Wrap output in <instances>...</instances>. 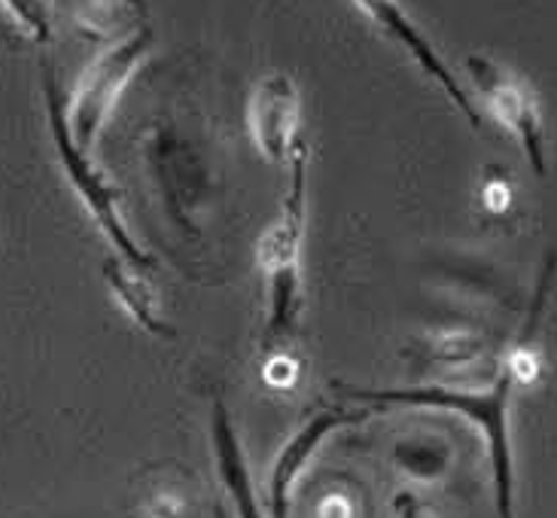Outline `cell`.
<instances>
[{"label":"cell","mask_w":557,"mask_h":518,"mask_svg":"<svg viewBox=\"0 0 557 518\" xmlns=\"http://www.w3.org/2000/svg\"><path fill=\"white\" fill-rule=\"evenodd\" d=\"M518 381L509 369H499L497 379L484 387H384V391H362L345 387V396L377 406H421V409L457 411L469 418L484 433L491 472H494V497H497V518H515V460L512 436H509V409L512 391Z\"/></svg>","instance_id":"cell-1"},{"label":"cell","mask_w":557,"mask_h":518,"mask_svg":"<svg viewBox=\"0 0 557 518\" xmlns=\"http://www.w3.org/2000/svg\"><path fill=\"white\" fill-rule=\"evenodd\" d=\"M293 181L286 189L281 213L265 226L257 242L259 272L269 289V326L265 345L277 350L296 335L301 305V247L308 229V147L296 144L289 156Z\"/></svg>","instance_id":"cell-2"},{"label":"cell","mask_w":557,"mask_h":518,"mask_svg":"<svg viewBox=\"0 0 557 518\" xmlns=\"http://www.w3.org/2000/svg\"><path fill=\"white\" fill-rule=\"evenodd\" d=\"M44 95H46V116H49V132L55 140V152H59V162L67 174V181L76 189V196L83 198V205L89 208L95 217L98 229L107 235V242H113V247L120 250V257L135 266L137 272L150 269L152 257L135 242V235L128 232L125 220L120 213V193L116 186L107 181L104 171L95 165L89 159V152L76 147L74 135L67 128V101H64V91H61L59 79L52 74V67L44 71Z\"/></svg>","instance_id":"cell-3"},{"label":"cell","mask_w":557,"mask_h":518,"mask_svg":"<svg viewBox=\"0 0 557 518\" xmlns=\"http://www.w3.org/2000/svg\"><path fill=\"white\" fill-rule=\"evenodd\" d=\"M152 44L150 28H135L128 37H120L113 46H107L101 55H95L86 74L79 76L74 95L67 101V128L74 135L79 150H91L104 128L107 116L120 101L122 89L135 76L140 61L147 59Z\"/></svg>","instance_id":"cell-4"},{"label":"cell","mask_w":557,"mask_h":518,"mask_svg":"<svg viewBox=\"0 0 557 518\" xmlns=\"http://www.w3.org/2000/svg\"><path fill=\"white\" fill-rule=\"evenodd\" d=\"M467 71L487 110H491V116L509 135H515V140L521 144V150L528 156L530 168L540 177H545L543 113H540L536 95L530 91L528 83L521 76H515L512 71H506L497 61L484 59V55H469Z\"/></svg>","instance_id":"cell-5"},{"label":"cell","mask_w":557,"mask_h":518,"mask_svg":"<svg viewBox=\"0 0 557 518\" xmlns=\"http://www.w3.org/2000/svg\"><path fill=\"white\" fill-rule=\"evenodd\" d=\"M247 128L265 162H289L299 144V89L289 76L265 74L257 79L247 101Z\"/></svg>","instance_id":"cell-6"},{"label":"cell","mask_w":557,"mask_h":518,"mask_svg":"<svg viewBox=\"0 0 557 518\" xmlns=\"http://www.w3.org/2000/svg\"><path fill=\"white\" fill-rule=\"evenodd\" d=\"M357 7H360L362 13L369 15L387 37H393L399 46H406L408 55L418 61L423 71L433 76L438 86L445 89V95H448L454 101V107L467 116V122L472 128H482V113L475 110L467 89H463L460 79L451 74V67L442 61V55L436 52V46L430 44V40L423 37V30L411 22V15L403 10L399 0H357Z\"/></svg>","instance_id":"cell-7"},{"label":"cell","mask_w":557,"mask_h":518,"mask_svg":"<svg viewBox=\"0 0 557 518\" xmlns=\"http://www.w3.org/2000/svg\"><path fill=\"white\" fill-rule=\"evenodd\" d=\"M369 411L362 409H323L317 411L308 424L301 427L293 440L286 442L284 452L277 455V464L272 470V485H269V497H272V516L289 518V503H293V488L299 482L301 470L308 467V460L320 448V442L330 436L332 430L345 424H357L366 421Z\"/></svg>","instance_id":"cell-8"},{"label":"cell","mask_w":557,"mask_h":518,"mask_svg":"<svg viewBox=\"0 0 557 518\" xmlns=\"http://www.w3.org/2000/svg\"><path fill=\"white\" fill-rule=\"evenodd\" d=\"M211 442L213 457H216V472H220V479L226 485L238 518H262L257 491H253V482H250V470H247V460H244L242 442L235 436V427H232V418H228L223 403L213 406Z\"/></svg>","instance_id":"cell-9"},{"label":"cell","mask_w":557,"mask_h":518,"mask_svg":"<svg viewBox=\"0 0 557 518\" xmlns=\"http://www.w3.org/2000/svg\"><path fill=\"white\" fill-rule=\"evenodd\" d=\"M125 266H128L125 259H122V262L120 259H107L104 266V281L110 284V289L116 293V299L122 303V308H125L147 333L171 335V326L159 318V305H156V296H152L150 284H144L140 274L128 272Z\"/></svg>","instance_id":"cell-10"},{"label":"cell","mask_w":557,"mask_h":518,"mask_svg":"<svg viewBox=\"0 0 557 518\" xmlns=\"http://www.w3.org/2000/svg\"><path fill=\"white\" fill-rule=\"evenodd\" d=\"M10 15L15 18V25H22V28L28 30L34 40H49V7H46V0H0Z\"/></svg>","instance_id":"cell-11"},{"label":"cell","mask_w":557,"mask_h":518,"mask_svg":"<svg viewBox=\"0 0 557 518\" xmlns=\"http://www.w3.org/2000/svg\"><path fill=\"white\" fill-rule=\"evenodd\" d=\"M396 509H399V518H436L418 497H411V494H399L396 497Z\"/></svg>","instance_id":"cell-12"},{"label":"cell","mask_w":557,"mask_h":518,"mask_svg":"<svg viewBox=\"0 0 557 518\" xmlns=\"http://www.w3.org/2000/svg\"><path fill=\"white\" fill-rule=\"evenodd\" d=\"M0 37L10 40V44H15V37H18V34H15V22L3 13V10H0Z\"/></svg>","instance_id":"cell-13"}]
</instances>
